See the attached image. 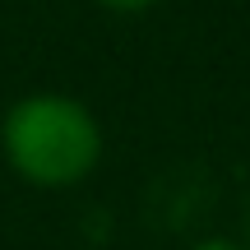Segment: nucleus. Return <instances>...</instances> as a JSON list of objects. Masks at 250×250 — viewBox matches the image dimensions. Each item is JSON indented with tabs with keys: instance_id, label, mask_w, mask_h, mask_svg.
<instances>
[{
	"instance_id": "nucleus-1",
	"label": "nucleus",
	"mask_w": 250,
	"mask_h": 250,
	"mask_svg": "<svg viewBox=\"0 0 250 250\" xmlns=\"http://www.w3.org/2000/svg\"><path fill=\"white\" fill-rule=\"evenodd\" d=\"M0 148L23 181L61 190L102 162V125L65 93H28L0 121Z\"/></svg>"
},
{
	"instance_id": "nucleus-2",
	"label": "nucleus",
	"mask_w": 250,
	"mask_h": 250,
	"mask_svg": "<svg viewBox=\"0 0 250 250\" xmlns=\"http://www.w3.org/2000/svg\"><path fill=\"white\" fill-rule=\"evenodd\" d=\"M102 9H111V14H144V9H153L158 0H98Z\"/></svg>"
},
{
	"instance_id": "nucleus-3",
	"label": "nucleus",
	"mask_w": 250,
	"mask_h": 250,
	"mask_svg": "<svg viewBox=\"0 0 250 250\" xmlns=\"http://www.w3.org/2000/svg\"><path fill=\"white\" fill-rule=\"evenodd\" d=\"M199 250H241V246H236V241H204Z\"/></svg>"
}]
</instances>
